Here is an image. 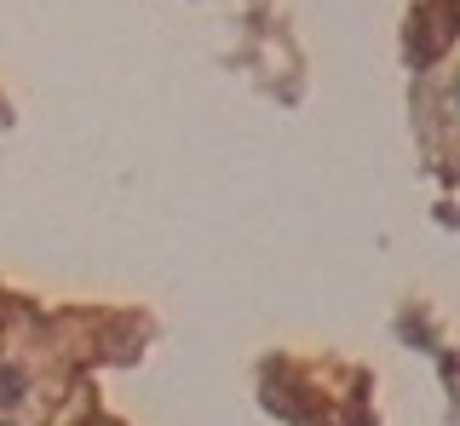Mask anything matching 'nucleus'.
<instances>
[{"label": "nucleus", "instance_id": "obj_1", "mask_svg": "<svg viewBox=\"0 0 460 426\" xmlns=\"http://www.w3.org/2000/svg\"><path fill=\"white\" fill-rule=\"evenodd\" d=\"M455 6H460V0H455Z\"/></svg>", "mask_w": 460, "mask_h": 426}]
</instances>
